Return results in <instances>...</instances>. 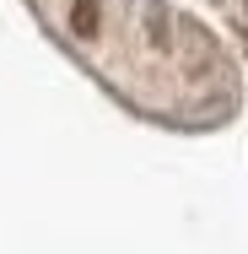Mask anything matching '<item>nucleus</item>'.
I'll return each instance as SVG.
<instances>
[{"label":"nucleus","instance_id":"obj_1","mask_svg":"<svg viewBox=\"0 0 248 254\" xmlns=\"http://www.w3.org/2000/svg\"><path fill=\"white\" fill-rule=\"evenodd\" d=\"M70 27H76V33H92V27H98V0H76V5H70Z\"/></svg>","mask_w":248,"mask_h":254},{"label":"nucleus","instance_id":"obj_2","mask_svg":"<svg viewBox=\"0 0 248 254\" xmlns=\"http://www.w3.org/2000/svg\"><path fill=\"white\" fill-rule=\"evenodd\" d=\"M151 44H167V16H151Z\"/></svg>","mask_w":248,"mask_h":254}]
</instances>
